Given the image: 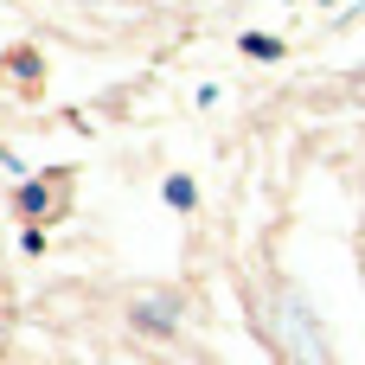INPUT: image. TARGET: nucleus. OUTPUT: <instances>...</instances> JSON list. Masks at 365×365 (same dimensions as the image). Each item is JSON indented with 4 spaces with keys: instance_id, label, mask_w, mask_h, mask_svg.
<instances>
[{
    "instance_id": "f257e3e1",
    "label": "nucleus",
    "mask_w": 365,
    "mask_h": 365,
    "mask_svg": "<svg viewBox=\"0 0 365 365\" xmlns=\"http://www.w3.org/2000/svg\"><path fill=\"white\" fill-rule=\"evenodd\" d=\"M167 205H173V212H192V180H186V173L167 180Z\"/></svg>"
},
{
    "instance_id": "f03ea898",
    "label": "nucleus",
    "mask_w": 365,
    "mask_h": 365,
    "mask_svg": "<svg viewBox=\"0 0 365 365\" xmlns=\"http://www.w3.org/2000/svg\"><path fill=\"white\" fill-rule=\"evenodd\" d=\"M244 51H250V58H282V45H276L269 32H250V38H244Z\"/></svg>"
}]
</instances>
